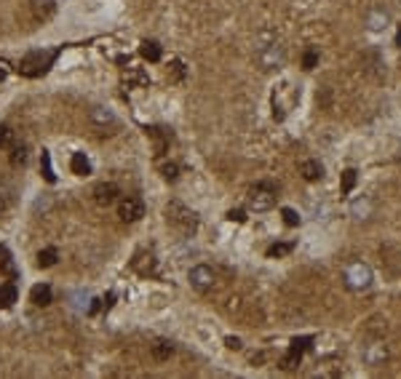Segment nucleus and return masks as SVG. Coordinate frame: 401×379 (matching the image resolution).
<instances>
[{"label": "nucleus", "instance_id": "nucleus-1", "mask_svg": "<svg viewBox=\"0 0 401 379\" xmlns=\"http://www.w3.org/2000/svg\"><path fill=\"white\" fill-rule=\"evenodd\" d=\"M166 222H168V227H174L180 235L184 238H190V235H196V230H198V216L196 211H190L184 203H180V200H172L166 208Z\"/></svg>", "mask_w": 401, "mask_h": 379}, {"label": "nucleus", "instance_id": "nucleus-2", "mask_svg": "<svg viewBox=\"0 0 401 379\" xmlns=\"http://www.w3.org/2000/svg\"><path fill=\"white\" fill-rule=\"evenodd\" d=\"M56 53H59L56 48H51V51H43V48L30 51L27 56H22V61H19V72L24 75V78H38V75H43L46 69L54 64Z\"/></svg>", "mask_w": 401, "mask_h": 379}, {"label": "nucleus", "instance_id": "nucleus-3", "mask_svg": "<svg viewBox=\"0 0 401 379\" xmlns=\"http://www.w3.org/2000/svg\"><path fill=\"white\" fill-rule=\"evenodd\" d=\"M276 195H278L276 184H270V182L254 184V187L249 190V208L252 211H268V208L276 206Z\"/></svg>", "mask_w": 401, "mask_h": 379}, {"label": "nucleus", "instance_id": "nucleus-4", "mask_svg": "<svg viewBox=\"0 0 401 379\" xmlns=\"http://www.w3.org/2000/svg\"><path fill=\"white\" fill-rule=\"evenodd\" d=\"M118 216L123 222H140L144 216V203L136 195H128L118 203Z\"/></svg>", "mask_w": 401, "mask_h": 379}, {"label": "nucleus", "instance_id": "nucleus-5", "mask_svg": "<svg viewBox=\"0 0 401 379\" xmlns=\"http://www.w3.org/2000/svg\"><path fill=\"white\" fill-rule=\"evenodd\" d=\"M190 286L196 291H206V289H212L214 286V281H217V278H214V270L209 267V265H196L190 270Z\"/></svg>", "mask_w": 401, "mask_h": 379}, {"label": "nucleus", "instance_id": "nucleus-6", "mask_svg": "<svg viewBox=\"0 0 401 379\" xmlns=\"http://www.w3.org/2000/svg\"><path fill=\"white\" fill-rule=\"evenodd\" d=\"M88 120H91V126L102 128V134H107L104 128H115V126H118V118H115L112 110H107V107H91Z\"/></svg>", "mask_w": 401, "mask_h": 379}, {"label": "nucleus", "instance_id": "nucleus-7", "mask_svg": "<svg viewBox=\"0 0 401 379\" xmlns=\"http://www.w3.org/2000/svg\"><path fill=\"white\" fill-rule=\"evenodd\" d=\"M118 195H120V190H118V184H112V182H99L94 187V200L99 206H112L115 200H118Z\"/></svg>", "mask_w": 401, "mask_h": 379}, {"label": "nucleus", "instance_id": "nucleus-8", "mask_svg": "<svg viewBox=\"0 0 401 379\" xmlns=\"http://www.w3.org/2000/svg\"><path fill=\"white\" fill-rule=\"evenodd\" d=\"M30 299H32V305H38V307L51 305V299H54L51 286H48V283H38V286H32V291H30Z\"/></svg>", "mask_w": 401, "mask_h": 379}, {"label": "nucleus", "instance_id": "nucleus-9", "mask_svg": "<svg viewBox=\"0 0 401 379\" xmlns=\"http://www.w3.org/2000/svg\"><path fill=\"white\" fill-rule=\"evenodd\" d=\"M300 174H302V179H308V182H318L324 176V166L318 160H305V163H300Z\"/></svg>", "mask_w": 401, "mask_h": 379}, {"label": "nucleus", "instance_id": "nucleus-10", "mask_svg": "<svg viewBox=\"0 0 401 379\" xmlns=\"http://www.w3.org/2000/svg\"><path fill=\"white\" fill-rule=\"evenodd\" d=\"M70 168H72V174H78V176H88L91 174V163H88L86 152H75V155L70 158Z\"/></svg>", "mask_w": 401, "mask_h": 379}, {"label": "nucleus", "instance_id": "nucleus-11", "mask_svg": "<svg viewBox=\"0 0 401 379\" xmlns=\"http://www.w3.org/2000/svg\"><path fill=\"white\" fill-rule=\"evenodd\" d=\"M148 134L152 136V142H156V155L160 158V155H164V152L168 150V142H172V136H168L164 128H150Z\"/></svg>", "mask_w": 401, "mask_h": 379}, {"label": "nucleus", "instance_id": "nucleus-12", "mask_svg": "<svg viewBox=\"0 0 401 379\" xmlns=\"http://www.w3.org/2000/svg\"><path fill=\"white\" fill-rule=\"evenodd\" d=\"M174 355V342H168V339H158L156 345H152V358L156 361H168Z\"/></svg>", "mask_w": 401, "mask_h": 379}, {"label": "nucleus", "instance_id": "nucleus-13", "mask_svg": "<svg viewBox=\"0 0 401 379\" xmlns=\"http://www.w3.org/2000/svg\"><path fill=\"white\" fill-rule=\"evenodd\" d=\"M0 273L8 278H16V265H14V257L6 246H0Z\"/></svg>", "mask_w": 401, "mask_h": 379}, {"label": "nucleus", "instance_id": "nucleus-14", "mask_svg": "<svg viewBox=\"0 0 401 379\" xmlns=\"http://www.w3.org/2000/svg\"><path fill=\"white\" fill-rule=\"evenodd\" d=\"M14 302H16V289H14V283H0V310H8Z\"/></svg>", "mask_w": 401, "mask_h": 379}, {"label": "nucleus", "instance_id": "nucleus-15", "mask_svg": "<svg viewBox=\"0 0 401 379\" xmlns=\"http://www.w3.org/2000/svg\"><path fill=\"white\" fill-rule=\"evenodd\" d=\"M356 182H358V171H356V168H345V171H342V179H340L342 195H350L353 187H356Z\"/></svg>", "mask_w": 401, "mask_h": 379}, {"label": "nucleus", "instance_id": "nucleus-16", "mask_svg": "<svg viewBox=\"0 0 401 379\" xmlns=\"http://www.w3.org/2000/svg\"><path fill=\"white\" fill-rule=\"evenodd\" d=\"M140 53H142V59H148V61H158L160 59V45L156 40H144L140 45Z\"/></svg>", "mask_w": 401, "mask_h": 379}, {"label": "nucleus", "instance_id": "nucleus-17", "mask_svg": "<svg viewBox=\"0 0 401 379\" xmlns=\"http://www.w3.org/2000/svg\"><path fill=\"white\" fill-rule=\"evenodd\" d=\"M59 262V251L56 249H43L40 254H38V265L40 267H54Z\"/></svg>", "mask_w": 401, "mask_h": 379}, {"label": "nucleus", "instance_id": "nucleus-18", "mask_svg": "<svg viewBox=\"0 0 401 379\" xmlns=\"http://www.w3.org/2000/svg\"><path fill=\"white\" fill-rule=\"evenodd\" d=\"M40 171H43V176H46V182H56V174H54V168H51V155L43 150V155H40Z\"/></svg>", "mask_w": 401, "mask_h": 379}, {"label": "nucleus", "instance_id": "nucleus-19", "mask_svg": "<svg viewBox=\"0 0 401 379\" xmlns=\"http://www.w3.org/2000/svg\"><path fill=\"white\" fill-rule=\"evenodd\" d=\"M300 361H302V353H297V350H292V347H289V353L284 355L281 366L286 369V371H292V369H297V366H300Z\"/></svg>", "mask_w": 401, "mask_h": 379}, {"label": "nucleus", "instance_id": "nucleus-20", "mask_svg": "<svg viewBox=\"0 0 401 379\" xmlns=\"http://www.w3.org/2000/svg\"><path fill=\"white\" fill-rule=\"evenodd\" d=\"M27 158H30V155H27V147H24V144H19V147H14V150H11V166H16V168L24 166Z\"/></svg>", "mask_w": 401, "mask_h": 379}, {"label": "nucleus", "instance_id": "nucleus-21", "mask_svg": "<svg viewBox=\"0 0 401 379\" xmlns=\"http://www.w3.org/2000/svg\"><path fill=\"white\" fill-rule=\"evenodd\" d=\"M292 249H294L292 243H273L270 249H268V257H270V259H276V257H286Z\"/></svg>", "mask_w": 401, "mask_h": 379}, {"label": "nucleus", "instance_id": "nucleus-22", "mask_svg": "<svg viewBox=\"0 0 401 379\" xmlns=\"http://www.w3.org/2000/svg\"><path fill=\"white\" fill-rule=\"evenodd\" d=\"M168 78H172V80H182L184 78V64L180 59H174L172 64H168Z\"/></svg>", "mask_w": 401, "mask_h": 379}, {"label": "nucleus", "instance_id": "nucleus-23", "mask_svg": "<svg viewBox=\"0 0 401 379\" xmlns=\"http://www.w3.org/2000/svg\"><path fill=\"white\" fill-rule=\"evenodd\" d=\"M316 64H318V51H316V48H308L305 56H302V69H313Z\"/></svg>", "mask_w": 401, "mask_h": 379}, {"label": "nucleus", "instance_id": "nucleus-24", "mask_svg": "<svg viewBox=\"0 0 401 379\" xmlns=\"http://www.w3.org/2000/svg\"><path fill=\"white\" fill-rule=\"evenodd\" d=\"M160 174H164V179L174 182L176 176H180V166H176V163H164V166H160Z\"/></svg>", "mask_w": 401, "mask_h": 379}, {"label": "nucleus", "instance_id": "nucleus-25", "mask_svg": "<svg viewBox=\"0 0 401 379\" xmlns=\"http://www.w3.org/2000/svg\"><path fill=\"white\" fill-rule=\"evenodd\" d=\"M310 342H313V337H302V339H300V337H294V339H292V350L305 353L308 347H310Z\"/></svg>", "mask_w": 401, "mask_h": 379}, {"label": "nucleus", "instance_id": "nucleus-26", "mask_svg": "<svg viewBox=\"0 0 401 379\" xmlns=\"http://www.w3.org/2000/svg\"><path fill=\"white\" fill-rule=\"evenodd\" d=\"M281 216H284V222H286L289 227H297L300 224V216H297L294 208H281Z\"/></svg>", "mask_w": 401, "mask_h": 379}, {"label": "nucleus", "instance_id": "nucleus-27", "mask_svg": "<svg viewBox=\"0 0 401 379\" xmlns=\"http://www.w3.org/2000/svg\"><path fill=\"white\" fill-rule=\"evenodd\" d=\"M228 219L244 224V222H246V211H244V208H233V211H228Z\"/></svg>", "mask_w": 401, "mask_h": 379}, {"label": "nucleus", "instance_id": "nucleus-28", "mask_svg": "<svg viewBox=\"0 0 401 379\" xmlns=\"http://www.w3.org/2000/svg\"><path fill=\"white\" fill-rule=\"evenodd\" d=\"M11 144V128L8 126H0V150Z\"/></svg>", "mask_w": 401, "mask_h": 379}, {"label": "nucleus", "instance_id": "nucleus-29", "mask_svg": "<svg viewBox=\"0 0 401 379\" xmlns=\"http://www.w3.org/2000/svg\"><path fill=\"white\" fill-rule=\"evenodd\" d=\"M225 345L230 347V350H241V339H238V337H228Z\"/></svg>", "mask_w": 401, "mask_h": 379}, {"label": "nucleus", "instance_id": "nucleus-30", "mask_svg": "<svg viewBox=\"0 0 401 379\" xmlns=\"http://www.w3.org/2000/svg\"><path fill=\"white\" fill-rule=\"evenodd\" d=\"M112 305H115V294L110 291V294H107V297L102 299V307H104V310H110V307H112Z\"/></svg>", "mask_w": 401, "mask_h": 379}, {"label": "nucleus", "instance_id": "nucleus-31", "mask_svg": "<svg viewBox=\"0 0 401 379\" xmlns=\"http://www.w3.org/2000/svg\"><path fill=\"white\" fill-rule=\"evenodd\" d=\"M99 310H102V299H94V302H91V307H88V315H96Z\"/></svg>", "mask_w": 401, "mask_h": 379}, {"label": "nucleus", "instance_id": "nucleus-32", "mask_svg": "<svg viewBox=\"0 0 401 379\" xmlns=\"http://www.w3.org/2000/svg\"><path fill=\"white\" fill-rule=\"evenodd\" d=\"M6 208H8V200H6V195H0V214H3Z\"/></svg>", "mask_w": 401, "mask_h": 379}, {"label": "nucleus", "instance_id": "nucleus-33", "mask_svg": "<svg viewBox=\"0 0 401 379\" xmlns=\"http://www.w3.org/2000/svg\"><path fill=\"white\" fill-rule=\"evenodd\" d=\"M3 78H6V72H3V69H0V80H3Z\"/></svg>", "mask_w": 401, "mask_h": 379}]
</instances>
